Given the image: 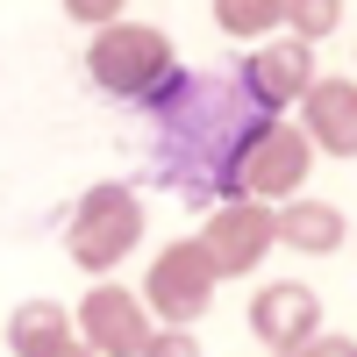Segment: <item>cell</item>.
<instances>
[{"mask_svg": "<svg viewBox=\"0 0 357 357\" xmlns=\"http://www.w3.org/2000/svg\"><path fill=\"white\" fill-rule=\"evenodd\" d=\"M143 107H151V129H158L165 186H178L186 200H236V151L264 122L243 100V86L207 79V72H172Z\"/></svg>", "mask_w": 357, "mask_h": 357, "instance_id": "obj_1", "label": "cell"}, {"mask_svg": "<svg viewBox=\"0 0 357 357\" xmlns=\"http://www.w3.org/2000/svg\"><path fill=\"white\" fill-rule=\"evenodd\" d=\"M86 72H93V86L114 93V100H151L178 65H172L165 29H151V22H107L100 36L86 43Z\"/></svg>", "mask_w": 357, "mask_h": 357, "instance_id": "obj_2", "label": "cell"}, {"mask_svg": "<svg viewBox=\"0 0 357 357\" xmlns=\"http://www.w3.org/2000/svg\"><path fill=\"white\" fill-rule=\"evenodd\" d=\"M136 243H143V200H136V186H114V178L93 186L65 222V250L79 272H114Z\"/></svg>", "mask_w": 357, "mask_h": 357, "instance_id": "obj_3", "label": "cell"}, {"mask_svg": "<svg viewBox=\"0 0 357 357\" xmlns=\"http://www.w3.org/2000/svg\"><path fill=\"white\" fill-rule=\"evenodd\" d=\"M307 165H314V143L301 129H286L279 114H264V122L243 136V151H236V200H286V193H301Z\"/></svg>", "mask_w": 357, "mask_h": 357, "instance_id": "obj_4", "label": "cell"}, {"mask_svg": "<svg viewBox=\"0 0 357 357\" xmlns=\"http://www.w3.org/2000/svg\"><path fill=\"white\" fill-rule=\"evenodd\" d=\"M215 264L200 257V243H165L151 257V279H143V307H151L158 321H172V329H193V321L207 314V301H215Z\"/></svg>", "mask_w": 357, "mask_h": 357, "instance_id": "obj_5", "label": "cell"}, {"mask_svg": "<svg viewBox=\"0 0 357 357\" xmlns=\"http://www.w3.org/2000/svg\"><path fill=\"white\" fill-rule=\"evenodd\" d=\"M193 243L215 264V279H243V272L264 264V250H272V207L264 200H215V215H207V229Z\"/></svg>", "mask_w": 357, "mask_h": 357, "instance_id": "obj_6", "label": "cell"}, {"mask_svg": "<svg viewBox=\"0 0 357 357\" xmlns=\"http://www.w3.org/2000/svg\"><path fill=\"white\" fill-rule=\"evenodd\" d=\"M151 307H143V293H129V286H93L79 301V314H72V336L93 350V357H136L143 343H151Z\"/></svg>", "mask_w": 357, "mask_h": 357, "instance_id": "obj_7", "label": "cell"}, {"mask_svg": "<svg viewBox=\"0 0 357 357\" xmlns=\"http://www.w3.org/2000/svg\"><path fill=\"white\" fill-rule=\"evenodd\" d=\"M314 79H321V72H314V43H301V36L257 43V50L243 57V72H236V86H243V100H250L257 114L293 107V100H301Z\"/></svg>", "mask_w": 357, "mask_h": 357, "instance_id": "obj_8", "label": "cell"}, {"mask_svg": "<svg viewBox=\"0 0 357 357\" xmlns=\"http://www.w3.org/2000/svg\"><path fill=\"white\" fill-rule=\"evenodd\" d=\"M250 336L264 350H301L321 336V301H314V286L301 279H279V286H264L257 301H250Z\"/></svg>", "mask_w": 357, "mask_h": 357, "instance_id": "obj_9", "label": "cell"}, {"mask_svg": "<svg viewBox=\"0 0 357 357\" xmlns=\"http://www.w3.org/2000/svg\"><path fill=\"white\" fill-rule=\"evenodd\" d=\"M301 136L329 158H357V86L350 79H314L301 93Z\"/></svg>", "mask_w": 357, "mask_h": 357, "instance_id": "obj_10", "label": "cell"}, {"mask_svg": "<svg viewBox=\"0 0 357 357\" xmlns=\"http://www.w3.org/2000/svg\"><path fill=\"white\" fill-rule=\"evenodd\" d=\"M343 207L336 200H286V207H272V243H286V250H301V257H329V250H343Z\"/></svg>", "mask_w": 357, "mask_h": 357, "instance_id": "obj_11", "label": "cell"}, {"mask_svg": "<svg viewBox=\"0 0 357 357\" xmlns=\"http://www.w3.org/2000/svg\"><path fill=\"white\" fill-rule=\"evenodd\" d=\"M72 343V307H57V301H22L8 314V350L15 357H50V350H65Z\"/></svg>", "mask_w": 357, "mask_h": 357, "instance_id": "obj_12", "label": "cell"}, {"mask_svg": "<svg viewBox=\"0 0 357 357\" xmlns=\"http://www.w3.org/2000/svg\"><path fill=\"white\" fill-rule=\"evenodd\" d=\"M286 22V0H215V29L236 43H250V36H272V29Z\"/></svg>", "mask_w": 357, "mask_h": 357, "instance_id": "obj_13", "label": "cell"}, {"mask_svg": "<svg viewBox=\"0 0 357 357\" xmlns=\"http://www.w3.org/2000/svg\"><path fill=\"white\" fill-rule=\"evenodd\" d=\"M279 29H293L301 43H321V36L343 29V0H286V22Z\"/></svg>", "mask_w": 357, "mask_h": 357, "instance_id": "obj_14", "label": "cell"}, {"mask_svg": "<svg viewBox=\"0 0 357 357\" xmlns=\"http://www.w3.org/2000/svg\"><path fill=\"white\" fill-rule=\"evenodd\" d=\"M136 357H200V336H193V329H172V321H165V329H151V343H143Z\"/></svg>", "mask_w": 357, "mask_h": 357, "instance_id": "obj_15", "label": "cell"}, {"mask_svg": "<svg viewBox=\"0 0 357 357\" xmlns=\"http://www.w3.org/2000/svg\"><path fill=\"white\" fill-rule=\"evenodd\" d=\"M122 8H129V0H65V15H72V22H86V29L122 22Z\"/></svg>", "mask_w": 357, "mask_h": 357, "instance_id": "obj_16", "label": "cell"}, {"mask_svg": "<svg viewBox=\"0 0 357 357\" xmlns=\"http://www.w3.org/2000/svg\"><path fill=\"white\" fill-rule=\"evenodd\" d=\"M301 357H357V343L350 336H314V343H301Z\"/></svg>", "mask_w": 357, "mask_h": 357, "instance_id": "obj_17", "label": "cell"}, {"mask_svg": "<svg viewBox=\"0 0 357 357\" xmlns=\"http://www.w3.org/2000/svg\"><path fill=\"white\" fill-rule=\"evenodd\" d=\"M50 357H93V350H86V343H79V336H72V343H65V350H50Z\"/></svg>", "mask_w": 357, "mask_h": 357, "instance_id": "obj_18", "label": "cell"}, {"mask_svg": "<svg viewBox=\"0 0 357 357\" xmlns=\"http://www.w3.org/2000/svg\"><path fill=\"white\" fill-rule=\"evenodd\" d=\"M272 357H301V350H272Z\"/></svg>", "mask_w": 357, "mask_h": 357, "instance_id": "obj_19", "label": "cell"}]
</instances>
